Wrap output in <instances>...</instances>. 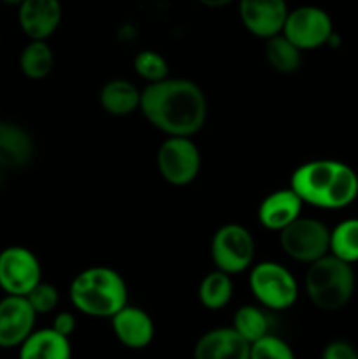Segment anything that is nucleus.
I'll return each instance as SVG.
<instances>
[{
    "mask_svg": "<svg viewBox=\"0 0 358 359\" xmlns=\"http://www.w3.org/2000/svg\"><path fill=\"white\" fill-rule=\"evenodd\" d=\"M249 290L258 304L269 311H286L298 298V284L286 266L262 262L249 272Z\"/></svg>",
    "mask_w": 358,
    "mask_h": 359,
    "instance_id": "5",
    "label": "nucleus"
},
{
    "mask_svg": "<svg viewBox=\"0 0 358 359\" xmlns=\"http://www.w3.org/2000/svg\"><path fill=\"white\" fill-rule=\"evenodd\" d=\"M290 188L298 198L319 209H344L358 196V175L337 160H312L295 168Z\"/></svg>",
    "mask_w": 358,
    "mask_h": 359,
    "instance_id": "2",
    "label": "nucleus"
},
{
    "mask_svg": "<svg viewBox=\"0 0 358 359\" xmlns=\"http://www.w3.org/2000/svg\"><path fill=\"white\" fill-rule=\"evenodd\" d=\"M72 347L69 339L58 335L53 328L35 330L20 346L18 359H70Z\"/></svg>",
    "mask_w": 358,
    "mask_h": 359,
    "instance_id": "18",
    "label": "nucleus"
},
{
    "mask_svg": "<svg viewBox=\"0 0 358 359\" xmlns=\"http://www.w3.org/2000/svg\"><path fill=\"white\" fill-rule=\"evenodd\" d=\"M144 118L168 137H192L204 126L207 100L197 83L167 79L147 84L140 95Z\"/></svg>",
    "mask_w": 358,
    "mask_h": 359,
    "instance_id": "1",
    "label": "nucleus"
},
{
    "mask_svg": "<svg viewBox=\"0 0 358 359\" xmlns=\"http://www.w3.org/2000/svg\"><path fill=\"white\" fill-rule=\"evenodd\" d=\"M199 2L207 7H223V6H228L232 0H199Z\"/></svg>",
    "mask_w": 358,
    "mask_h": 359,
    "instance_id": "30",
    "label": "nucleus"
},
{
    "mask_svg": "<svg viewBox=\"0 0 358 359\" xmlns=\"http://www.w3.org/2000/svg\"><path fill=\"white\" fill-rule=\"evenodd\" d=\"M35 311L25 297H6L0 300V347H20L35 332Z\"/></svg>",
    "mask_w": 358,
    "mask_h": 359,
    "instance_id": "11",
    "label": "nucleus"
},
{
    "mask_svg": "<svg viewBox=\"0 0 358 359\" xmlns=\"http://www.w3.org/2000/svg\"><path fill=\"white\" fill-rule=\"evenodd\" d=\"M321 359H358V351L344 340H336L325 346Z\"/></svg>",
    "mask_w": 358,
    "mask_h": 359,
    "instance_id": "28",
    "label": "nucleus"
},
{
    "mask_svg": "<svg viewBox=\"0 0 358 359\" xmlns=\"http://www.w3.org/2000/svg\"><path fill=\"white\" fill-rule=\"evenodd\" d=\"M142 91L126 79H112L100 90V105L111 116H128L140 107Z\"/></svg>",
    "mask_w": 358,
    "mask_h": 359,
    "instance_id": "19",
    "label": "nucleus"
},
{
    "mask_svg": "<svg viewBox=\"0 0 358 359\" xmlns=\"http://www.w3.org/2000/svg\"><path fill=\"white\" fill-rule=\"evenodd\" d=\"M4 4H9V6H21V2L23 0H2Z\"/></svg>",
    "mask_w": 358,
    "mask_h": 359,
    "instance_id": "31",
    "label": "nucleus"
},
{
    "mask_svg": "<svg viewBox=\"0 0 358 359\" xmlns=\"http://www.w3.org/2000/svg\"><path fill=\"white\" fill-rule=\"evenodd\" d=\"M34 156V140L23 126L0 121V167L23 168Z\"/></svg>",
    "mask_w": 358,
    "mask_h": 359,
    "instance_id": "17",
    "label": "nucleus"
},
{
    "mask_svg": "<svg viewBox=\"0 0 358 359\" xmlns=\"http://www.w3.org/2000/svg\"><path fill=\"white\" fill-rule=\"evenodd\" d=\"M265 58L269 65L279 74H293L302 65V51L283 34L267 39Z\"/></svg>",
    "mask_w": 358,
    "mask_h": 359,
    "instance_id": "22",
    "label": "nucleus"
},
{
    "mask_svg": "<svg viewBox=\"0 0 358 359\" xmlns=\"http://www.w3.org/2000/svg\"><path fill=\"white\" fill-rule=\"evenodd\" d=\"M302 202L291 188L277 189L267 195L258 207V223L270 231H283L300 217Z\"/></svg>",
    "mask_w": 358,
    "mask_h": 359,
    "instance_id": "15",
    "label": "nucleus"
},
{
    "mask_svg": "<svg viewBox=\"0 0 358 359\" xmlns=\"http://www.w3.org/2000/svg\"><path fill=\"white\" fill-rule=\"evenodd\" d=\"M239 13L242 25L253 35L267 41L283 32L288 7L284 0H241Z\"/></svg>",
    "mask_w": 358,
    "mask_h": 359,
    "instance_id": "12",
    "label": "nucleus"
},
{
    "mask_svg": "<svg viewBox=\"0 0 358 359\" xmlns=\"http://www.w3.org/2000/svg\"><path fill=\"white\" fill-rule=\"evenodd\" d=\"M42 283V266L37 256L23 245L0 251V290L9 297H27Z\"/></svg>",
    "mask_w": 358,
    "mask_h": 359,
    "instance_id": "9",
    "label": "nucleus"
},
{
    "mask_svg": "<svg viewBox=\"0 0 358 359\" xmlns=\"http://www.w3.org/2000/svg\"><path fill=\"white\" fill-rule=\"evenodd\" d=\"M234 294L232 276L214 270L207 273L199 286V300L207 311H221L227 307Z\"/></svg>",
    "mask_w": 358,
    "mask_h": 359,
    "instance_id": "20",
    "label": "nucleus"
},
{
    "mask_svg": "<svg viewBox=\"0 0 358 359\" xmlns=\"http://www.w3.org/2000/svg\"><path fill=\"white\" fill-rule=\"evenodd\" d=\"M25 298H27L28 304L32 305V309H34L37 316L49 314V312H53L58 307L60 293L53 284L39 283Z\"/></svg>",
    "mask_w": 358,
    "mask_h": 359,
    "instance_id": "27",
    "label": "nucleus"
},
{
    "mask_svg": "<svg viewBox=\"0 0 358 359\" xmlns=\"http://www.w3.org/2000/svg\"><path fill=\"white\" fill-rule=\"evenodd\" d=\"M51 328L55 330L58 335L69 339V337L76 332V318H74V314H70V312H58V314L55 316V319H53Z\"/></svg>",
    "mask_w": 358,
    "mask_h": 359,
    "instance_id": "29",
    "label": "nucleus"
},
{
    "mask_svg": "<svg viewBox=\"0 0 358 359\" xmlns=\"http://www.w3.org/2000/svg\"><path fill=\"white\" fill-rule=\"evenodd\" d=\"M249 359H295V353L283 339L269 333L251 344Z\"/></svg>",
    "mask_w": 358,
    "mask_h": 359,
    "instance_id": "26",
    "label": "nucleus"
},
{
    "mask_svg": "<svg viewBox=\"0 0 358 359\" xmlns=\"http://www.w3.org/2000/svg\"><path fill=\"white\" fill-rule=\"evenodd\" d=\"M305 291L311 304L319 311H340L353 298V266L332 255L323 256L309 265L305 272Z\"/></svg>",
    "mask_w": 358,
    "mask_h": 359,
    "instance_id": "4",
    "label": "nucleus"
},
{
    "mask_svg": "<svg viewBox=\"0 0 358 359\" xmlns=\"http://www.w3.org/2000/svg\"><path fill=\"white\" fill-rule=\"evenodd\" d=\"M114 337L128 349H144L154 339V323L146 311L126 305L111 318Z\"/></svg>",
    "mask_w": 358,
    "mask_h": 359,
    "instance_id": "14",
    "label": "nucleus"
},
{
    "mask_svg": "<svg viewBox=\"0 0 358 359\" xmlns=\"http://www.w3.org/2000/svg\"><path fill=\"white\" fill-rule=\"evenodd\" d=\"M62 20L60 0H23L18 11L21 30L30 41H46Z\"/></svg>",
    "mask_w": 358,
    "mask_h": 359,
    "instance_id": "13",
    "label": "nucleus"
},
{
    "mask_svg": "<svg viewBox=\"0 0 358 359\" xmlns=\"http://www.w3.org/2000/svg\"><path fill=\"white\" fill-rule=\"evenodd\" d=\"M283 35L300 51L321 48V46L329 44L333 35L332 20L319 7H297L288 13Z\"/></svg>",
    "mask_w": 358,
    "mask_h": 359,
    "instance_id": "10",
    "label": "nucleus"
},
{
    "mask_svg": "<svg viewBox=\"0 0 358 359\" xmlns=\"http://www.w3.org/2000/svg\"><path fill=\"white\" fill-rule=\"evenodd\" d=\"M279 244L291 259L311 265L330 255V230L319 219L300 216L279 231Z\"/></svg>",
    "mask_w": 358,
    "mask_h": 359,
    "instance_id": "6",
    "label": "nucleus"
},
{
    "mask_svg": "<svg viewBox=\"0 0 358 359\" xmlns=\"http://www.w3.org/2000/svg\"><path fill=\"white\" fill-rule=\"evenodd\" d=\"M133 69L140 79L147 81L150 84L160 83L168 76L167 60L160 53L151 51V49H144L133 58Z\"/></svg>",
    "mask_w": 358,
    "mask_h": 359,
    "instance_id": "25",
    "label": "nucleus"
},
{
    "mask_svg": "<svg viewBox=\"0 0 358 359\" xmlns=\"http://www.w3.org/2000/svg\"><path fill=\"white\" fill-rule=\"evenodd\" d=\"M69 294L74 307L91 318H112L128 305L125 279L109 266H90L77 273Z\"/></svg>",
    "mask_w": 358,
    "mask_h": 359,
    "instance_id": "3",
    "label": "nucleus"
},
{
    "mask_svg": "<svg viewBox=\"0 0 358 359\" xmlns=\"http://www.w3.org/2000/svg\"><path fill=\"white\" fill-rule=\"evenodd\" d=\"M232 328L251 346L256 340L269 335L270 321L265 311L256 305H242L234 314V325Z\"/></svg>",
    "mask_w": 358,
    "mask_h": 359,
    "instance_id": "23",
    "label": "nucleus"
},
{
    "mask_svg": "<svg viewBox=\"0 0 358 359\" xmlns=\"http://www.w3.org/2000/svg\"><path fill=\"white\" fill-rule=\"evenodd\" d=\"M249 347L234 328H216L200 337L193 359H249Z\"/></svg>",
    "mask_w": 358,
    "mask_h": 359,
    "instance_id": "16",
    "label": "nucleus"
},
{
    "mask_svg": "<svg viewBox=\"0 0 358 359\" xmlns=\"http://www.w3.org/2000/svg\"><path fill=\"white\" fill-rule=\"evenodd\" d=\"M211 258L216 270L228 276L248 270L255 258V241L251 231L237 223L218 228L211 242Z\"/></svg>",
    "mask_w": 358,
    "mask_h": 359,
    "instance_id": "7",
    "label": "nucleus"
},
{
    "mask_svg": "<svg viewBox=\"0 0 358 359\" xmlns=\"http://www.w3.org/2000/svg\"><path fill=\"white\" fill-rule=\"evenodd\" d=\"M330 255L343 262H358V217H350L330 230Z\"/></svg>",
    "mask_w": 358,
    "mask_h": 359,
    "instance_id": "24",
    "label": "nucleus"
},
{
    "mask_svg": "<svg viewBox=\"0 0 358 359\" xmlns=\"http://www.w3.org/2000/svg\"><path fill=\"white\" fill-rule=\"evenodd\" d=\"M200 151L190 137H168L157 154L158 172L172 186H188L200 172Z\"/></svg>",
    "mask_w": 358,
    "mask_h": 359,
    "instance_id": "8",
    "label": "nucleus"
},
{
    "mask_svg": "<svg viewBox=\"0 0 358 359\" xmlns=\"http://www.w3.org/2000/svg\"><path fill=\"white\" fill-rule=\"evenodd\" d=\"M55 55L46 41H30L20 55V69L28 79H44L51 74Z\"/></svg>",
    "mask_w": 358,
    "mask_h": 359,
    "instance_id": "21",
    "label": "nucleus"
}]
</instances>
